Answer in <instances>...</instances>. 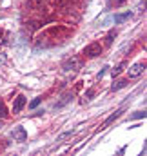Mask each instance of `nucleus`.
I'll return each instance as SVG.
<instances>
[{
  "instance_id": "9",
  "label": "nucleus",
  "mask_w": 147,
  "mask_h": 156,
  "mask_svg": "<svg viewBox=\"0 0 147 156\" xmlns=\"http://www.w3.org/2000/svg\"><path fill=\"white\" fill-rule=\"evenodd\" d=\"M42 26H44L42 20H29V22H26V29L27 31H38Z\"/></svg>"
},
{
  "instance_id": "11",
  "label": "nucleus",
  "mask_w": 147,
  "mask_h": 156,
  "mask_svg": "<svg viewBox=\"0 0 147 156\" xmlns=\"http://www.w3.org/2000/svg\"><path fill=\"white\" fill-rule=\"evenodd\" d=\"M71 136H73V131H66V133H62V134L56 138V142H58V144H62V142H66V140H67V138H71Z\"/></svg>"
},
{
  "instance_id": "16",
  "label": "nucleus",
  "mask_w": 147,
  "mask_h": 156,
  "mask_svg": "<svg viewBox=\"0 0 147 156\" xmlns=\"http://www.w3.org/2000/svg\"><path fill=\"white\" fill-rule=\"evenodd\" d=\"M93 94H95V91H93V89H89V91H87V94H85V100H84V104H85L87 100H91V96H93Z\"/></svg>"
},
{
  "instance_id": "13",
  "label": "nucleus",
  "mask_w": 147,
  "mask_h": 156,
  "mask_svg": "<svg viewBox=\"0 0 147 156\" xmlns=\"http://www.w3.org/2000/svg\"><path fill=\"white\" fill-rule=\"evenodd\" d=\"M129 16H131V13L127 11V13H124V15H118V16H114V22H116V24H120V22H124V20H127Z\"/></svg>"
},
{
  "instance_id": "8",
  "label": "nucleus",
  "mask_w": 147,
  "mask_h": 156,
  "mask_svg": "<svg viewBox=\"0 0 147 156\" xmlns=\"http://www.w3.org/2000/svg\"><path fill=\"white\" fill-rule=\"evenodd\" d=\"M11 134H13V138H15L16 142H24V140L27 138V134H26L24 127H16V129H15V131H13Z\"/></svg>"
},
{
  "instance_id": "18",
  "label": "nucleus",
  "mask_w": 147,
  "mask_h": 156,
  "mask_svg": "<svg viewBox=\"0 0 147 156\" xmlns=\"http://www.w3.org/2000/svg\"><path fill=\"white\" fill-rule=\"evenodd\" d=\"M38 104H40V98H35V100L31 102V107H37Z\"/></svg>"
},
{
  "instance_id": "12",
  "label": "nucleus",
  "mask_w": 147,
  "mask_h": 156,
  "mask_svg": "<svg viewBox=\"0 0 147 156\" xmlns=\"http://www.w3.org/2000/svg\"><path fill=\"white\" fill-rule=\"evenodd\" d=\"M125 85H127V80H118L116 83H113L111 89H113V91H118V89H122V87H125Z\"/></svg>"
},
{
  "instance_id": "14",
  "label": "nucleus",
  "mask_w": 147,
  "mask_h": 156,
  "mask_svg": "<svg viewBox=\"0 0 147 156\" xmlns=\"http://www.w3.org/2000/svg\"><path fill=\"white\" fill-rule=\"evenodd\" d=\"M124 67H125V62H122V64H120L116 69H113V75H114V76H116V75H120V73L124 71Z\"/></svg>"
},
{
  "instance_id": "6",
  "label": "nucleus",
  "mask_w": 147,
  "mask_h": 156,
  "mask_svg": "<svg viewBox=\"0 0 147 156\" xmlns=\"http://www.w3.org/2000/svg\"><path fill=\"white\" fill-rule=\"evenodd\" d=\"M122 113H124V111H114V113H113V115H111V116L107 118L104 123H102V127H100V129H102V131H104V129H107V127H109V125L113 123V122H114V120H118V118L122 116Z\"/></svg>"
},
{
  "instance_id": "15",
  "label": "nucleus",
  "mask_w": 147,
  "mask_h": 156,
  "mask_svg": "<svg viewBox=\"0 0 147 156\" xmlns=\"http://www.w3.org/2000/svg\"><path fill=\"white\" fill-rule=\"evenodd\" d=\"M7 116V109H5V105H4V102H0V118Z\"/></svg>"
},
{
  "instance_id": "1",
  "label": "nucleus",
  "mask_w": 147,
  "mask_h": 156,
  "mask_svg": "<svg viewBox=\"0 0 147 156\" xmlns=\"http://www.w3.org/2000/svg\"><path fill=\"white\" fill-rule=\"evenodd\" d=\"M100 53H102V45L96 44V42L89 44V45L84 49V55H85L87 58H96V56H100Z\"/></svg>"
},
{
  "instance_id": "17",
  "label": "nucleus",
  "mask_w": 147,
  "mask_h": 156,
  "mask_svg": "<svg viewBox=\"0 0 147 156\" xmlns=\"http://www.w3.org/2000/svg\"><path fill=\"white\" fill-rule=\"evenodd\" d=\"M113 4H114V5H124L125 0H113Z\"/></svg>"
},
{
  "instance_id": "10",
  "label": "nucleus",
  "mask_w": 147,
  "mask_h": 156,
  "mask_svg": "<svg viewBox=\"0 0 147 156\" xmlns=\"http://www.w3.org/2000/svg\"><path fill=\"white\" fill-rule=\"evenodd\" d=\"M69 4H71V0H55V5H56L58 9H67Z\"/></svg>"
},
{
  "instance_id": "19",
  "label": "nucleus",
  "mask_w": 147,
  "mask_h": 156,
  "mask_svg": "<svg viewBox=\"0 0 147 156\" xmlns=\"http://www.w3.org/2000/svg\"><path fill=\"white\" fill-rule=\"evenodd\" d=\"M134 118H145V113H142V111H140V113H136V115H134Z\"/></svg>"
},
{
  "instance_id": "2",
  "label": "nucleus",
  "mask_w": 147,
  "mask_h": 156,
  "mask_svg": "<svg viewBox=\"0 0 147 156\" xmlns=\"http://www.w3.org/2000/svg\"><path fill=\"white\" fill-rule=\"evenodd\" d=\"M78 67H80V58H76V56L64 60V64H62V69L64 71H76Z\"/></svg>"
},
{
  "instance_id": "3",
  "label": "nucleus",
  "mask_w": 147,
  "mask_h": 156,
  "mask_svg": "<svg viewBox=\"0 0 147 156\" xmlns=\"http://www.w3.org/2000/svg\"><path fill=\"white\" fill-rule=\"evenodd\" d=\"M44 5H45V0H27L24 4V9H27V11H40Z\"/></svg>"
},
{
  "instance_id": "7",
  "label": "nucleus",
  "mask_w": 147,
  "mask_h": 156,
  "mask_svg": "<svg viewBox=\"0 0 147 156\" xmlns=\"http://www.w3.org/2000/svg\"><path fill=\"white\" fill-rule=\"evenodd\" d=\"M24 105H26V96H18V98L15 100V104H13V113H15V115L20 113V111L24 109Z\"/></svg>"
},
{
  "instance_id": "4",
  "label": "nucleus",
  "mask_w": 147,
  "mask_h": 156,
  "mask_svg": "<svg viewBox=\"0 0 147 156\" xmlns=\"http://www.w3.org/2000/svg\"><path fill=\"white\" fill-rule=\"evenodd\" d=\"M71 100H73V93H71V91H66V93L60 96V100L55 104V109H62V107H64V105H67Z\"/></svg>"
},
{
  "instance_id": "5",
  "label": "nucleus",
  "mask_w": 147,
  "mask_h": 156,
  "mask_svg": "<svg viewBox=\"0 0 147 156\" xmlns=\"http://www.w3.org/2000/svg\"><path fill=\"white\" fill-rule=\"evenodd\" d=\"M144 71H145V64H142V62H140V64H134V66H133V67L129 69V78H136V76H140V75H142Z\"/></svg>"
},
{
  "instance_id": "20",
  "label": "nucleus",
  "mask_w": 147,
  "mask_h": 156,
  "mask_svg": "<svg viewBox=\"0 0 147 156\" xmlns=\"http://www.w3.org/2000/svg\"><path fill=\"white\" fill-rule=\"evenodd\" d=\"M0 37H2V29H0Z\"/></svg>"
}]
</instances>
